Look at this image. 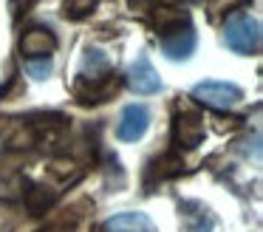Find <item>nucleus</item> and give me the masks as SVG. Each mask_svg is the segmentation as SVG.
I'll use <instances>...</instances> for the list:
<instances>
[{
    "instance_id": "nucleus-1",
    "label": "nucleus",
    "mask_w": 263,
    "mask_h": 232,
    "mask_svg": "<svg viewBox=\"0 0 263 232\" xmlns=\"http://www.w3.org/2000/svg\"><path fill=\"white\" fill-rule=\"evenodd\" d=\"M260 20L252 14H235L223 26V43L238 54H257L260 51Z\"/></svg>"
},
{
    "instance_id": "nucleus-2",
    "label": "nucleus",
    "mask_w": 263,
    "mask_h": 232,
    "mask_svg": "<svg viewBox=\"0 0 263 232\" xmlns=\"http://www.w3.org/2000/svg\"><path fill=\"white\" fill-rule=\"evenodd\" d=\"M193 99L201 105L212 108V111H229L243 99V91L232 82H221V79H206L193 88Z\"/></svg>"
},
{
    "instance_id": "nucleus-3",
    "label": "nucleus",
    "mask_w": 263,
    "mask_h": 232,
    "mask_svg": "<svg viewBox=\"0 0 263 232\" xmlns=\"http://www.w3.org/2000/svg\"><path fill=\"white\" fill-rule=\"evenodd\" d=\"M119 91V77L105 74V77H80L74 82V96L80 102H105Z\"/></svg>"
},
{
    "instance_id": "nucleus-4",
    "label": "nucleus",
    "mask_w": 263,
    "mask_h": 232,
    "mask_svg": "<svg viewBox=\"0 0 263 232\" xmlns=\"http://www.w3.org/2000/svg\"><path fill=\"white\" fill-rule=\"evenodd\" d=\"M125 82L130 91H136V94H142V96H150V94H159L161 91V79H159V74H156L153 62L147 60V54L136 57V62H133L125 74Z\"/></svg>"
},
{
    "instance_id": "nucleus-5",
    "label": "nucleus",
    "mask_w": 263,
    "mask_h": 232,
    "mask_svg": "<svg viewBox=\"0 0 263 232\" xmlns=\"http://www.w3.org/2000/svg\"><path fill=\"white\" fill-rule=\"evenodd\" d=\"M150 128V111L144 105H127L119 116V124H116V136L122 141H139Z\"/></svg>"
},
{
    "instance_id": "nucleus-6",
    "label": "nucleus",
    "mask_w": 263,
    "mask_h": 232,
    "mask_svg": "<svg viewBox=\"0 0 263 232\" xmlns=\"http://www.w3.org/2000/svg\"><path fill=\"white\" fill-rule=\"evenodd\" d=\"M195 43H198V37H195L193 26L164 31V34H161V40H159L161 54H164L167 60H187V57L195 51Z\"/></svg>"
},
{
    "instance_id": "nucleus-7",
    "label": "nucleus",
    "mask_w": 263,
    "mask_h": 232,
    "mask_svg": "<svg viewBox=\"0 0 263 232\" xmlns=\"http://www.w3.org/2000/svg\"><path fill=\"white\" fill-rule=\"evenodd\" d=\"M54 48H57V34H54L51 28H46V26H34L20 37V51H23L29 60L46 57V54H51Z\"/></svg>"
},
{
    "instance_id": "nucleus-8",
    "label": "nucleus",
    "mask_w": 263,
    "mask_h": 232,
    "mask_svg": "<svg viewBox=\"0 0 263 232\" xmlns=\"http://www.w3.org/2000/svg\"><path fill=\"white\" fill-rule=\"evenodd\" d=\"M173 136H176L178 147L193 150V147H198L204 141V119L193 116V113H181L176 119V124H173Z\"/></svg>"
},
{
    "instance_id": "nucleus-9",
    "label": "nucleus",
    "mask_w": 263,
    "mask_h": 232,
    "mask_svg": "<svg viewBox=\"0 0 263 232\" xmlns=\"http://www.w3.org/2000/svg\"><path fill=\"white\" fill-rule=\"evenodd\" d=\"M102 232H156V224L144 212H119L105 221Z\"/></svg>"
},
{
    "instance_id": "nucleus-10",
    "label": "nucleus",
    "mask_w": 263,
    "mask_h": 232,
    "mask_svg": "<svg viewBox=\"0 0 263 232\" xmlns=\"http://www.w3.org/2000/svg\"><path fill=\"white\" fill-rule=\"evenodd\" d=\"M82 68H85V71H91V77H105V74H110V57H108V51L88 48L85 51V60H82Z\"/></svg>"
},
{
    "instance_id": "nucleus-11",
    "label": "nucleus",
    "mask_w": 263,
    "mask_h": 232,
    "mask_svg": "<svg viewBox=\"0 0 263 232\" xmlns=\"http://www.w3.org/2000/svg\"><path fill=\"white\" fill-rule=\"evenodd\" d=\"M51 204H54V192L48 187H34L29 192V198H26V207L31 209V215H43Z\"/></svg>"
},
{
    "instance_id": "nucleus-12",
    "label": "nucleus",
    "mask_w": 263,
    "mask_h": 232,
    "mask_svg": "<svg viewBox=\"0 0 263 232\" xmlns=\"http://www.w3.org/2000/svg\"><path fill=\"white\" fill-rule=\"evenodd\" d=\"M77 224H80V212H77V209H65L63 215L48 221L40 232H74Z\"/></svg>"
},
{
    "instance_id": "nucleus-13",
    "label": "nucleus",
    "mask_w": 263,
    "mask_h": 232,
    "mask_svg": "<svg viewBox=\"0 0 263 232\" xmlns=\"http://www.w3.org/2000/svg\"><path fill=\"white\" fill-rule=\"evenodd\" d=\"M93 6H97V0H65L63 14L68 20H82V17H88L93 11Z\"/></svg>"
},
{
    "instance_id": "nucleus-14",
    "label": "nucleus",
    "mask_w": 263,
    "mask_h": 232,
    "mask_svg": "<svg viewBox=\"0 0 263 232\" xmlns=\"http://www.w3.org/2000/svg\"><path fill=\"white\" fill-rule=\"evenodd\" d=\"M51 68H54L51 57H40V60L26 62V71H29V77H34V79H46L48 74H51Z\"/></svg>"
},
{
    "instance_id": "nucleus-15",
    "label": "nucleus",
    "mask_w": 263,
    "mask_h": 232,
    "mask_svg": "<svg viewBox=\"0 0 263 232\" xmlns=\"http://www.w3.org/2000/svg\"><path fill=\"white\" fill-rule=\"evenodd\" d=\"M14 224V212L9 204H0V232H9Z\"/></svg>"
}]
</instances>
